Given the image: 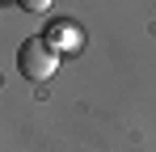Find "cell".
I'll use <instances>...</instances> for the list:
<instances>
[{"mask_svg":"<svg viewBox=\"0 0 156 152\" xmlns=\"http://www.w3.org/2000/svg\"><path fill=\"white\" fill-rule=\"evenodd\" d=\"M17 68L26 80H51L55 68H59V51L47 47V38H26L17 51Z\"/></svg>","mask_w":156,"mask_h":152,"instance_id":"1","label":"cell"},{"mask_svg":"<svg viewBox=\"0 0 156 152\" xmlns=\"http://www.w3.org/2000/svg\"><path fill=\"white\" fill-rule=\"evenodd\" d=\"M80 38H76V25L72 21H51V30H47V47L51 51H72Z\"/></svg>","mask_w":156,"mask_h":152,"instance_id":"2","label":"cell"},{"mask_svg":"<svg viewBox=\"0 0 156 152\" xmlns=\"http://www.w3.org/2000/svg\"><path fill=\"white\" fill-rule=\"evenodd\" d=\"M26 13H42V9H51V0H17Z\"/></svg>","mask_w":156,"mask_h":152,"instance_id":"3","label":"cell"}]
</instances>
